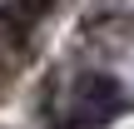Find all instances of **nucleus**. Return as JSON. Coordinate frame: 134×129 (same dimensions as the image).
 <instances>
[{
  "label": "nucleus",
  "mask_w": 134,
  "mask_h": 129,
  "mask_svg": "<svg viewBox=\"0 0 134 129\" xmlns=\"http://www.w3.org/2000/svg\"><path fill=\"white\" fill-rule=\"evenodd\" d=\"M124 104H129V94H124V85L114 75H80L75 80V94L65 104L70 119L60 129H104V124H114V114Z\"/></svg>",
  "instance_id": "obj_1"
}]
</instances>
